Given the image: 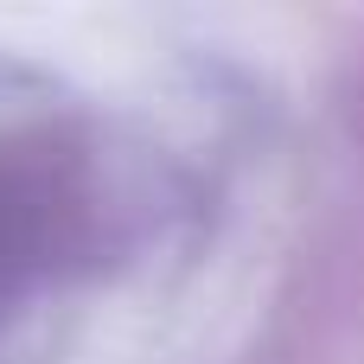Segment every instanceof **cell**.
Masks as SVG:
<instances>
[{"instance_id":"cell-1","label":"cell","mask_w":364,"mask_h":364,"mask_svg":"<svg viewBox=\"0 0 364 364\" xmlns=\"http://www.w3.org/2000/svg\"><path fill=\"white\" fill-rule=\"evenodd\" d=\"M0 301H6V230H0Z\"/></svg>"}]
</instances>
